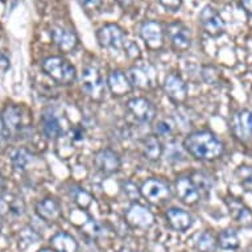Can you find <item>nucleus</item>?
Returning <instances> with one entry per match:
<instances>
[{"mask_svg": "<svg viewBox=\"0 0 252 252\" xmlns=\"http://www.w3.org/2000/svg\"><path fill=\"white\" fill-rule=\"evenodd\" d=\"M107 86L112 94L116 96L127 95L132 90V85L129 82L128 77L119 70L111 71L108 74Z\"/></svg>", "mask_w": 252, "mask_h": 252, "instance_id": "obj_20", "label": "nucleus"}, {"mask_svg": "<svg viewBox=\"0 0 252 252\" xmlns=\"http://www.w3.org/2000/svg\"><path fill=\"white\" fill-rule=\"evenodd\" d=\"M128 111L140 123H151L156 118V107L151 100L145 98H132L127 103Z\"/></svg>", "mask_w": 252, "mask_h": 252, "instance_id": "obj_9", "label": "nucleus"}, {"mask_svg": "<svg viewBox=\"0 0 252 252\" xmlns=\"http://www.w3.org/2000/svg\"><path fill=\"white\" fill-rule=\"evenodd\" d=\"M193 182H194L197 188L199 189L201 193H209L211 190V178L205 173H194V176L191 177Z\"/></svg>", "mask_w": 252, "mask_h": 252, "instance_id": "obj_31", "label": "nucleus"}, {"mask_svg": "<svg viewBox=\"0 0 252 252\" xmlns=\"http://www.w3.org/2000/svg\"><path fill=\"white\" fill-rule=\"evenodd\" d=\"M82 89L91 99L102 100L106 94V83H104L99 70L93 66H87L82 71L81 77Z\"/></svg>", "mask_w": 252, "mask_h": 252, "instance_id": "obj_4", "label": "nucleus"}, {"mask_svg": "<svg viewBox=\"0 0 252 252\" xmlns=\"http://www.w3.org/2000/svg\"><path fill=\"white\" fill-rule=\"evenodd\" d=\"M180 145L177 144H170L169 149H168V155H166V160H169L172 162H178L184 161L185 160V156H184V152H182L181 148H178Z\"/></svg>", "mask_w": 252, "mask_h": 252, "instance_id": "obj_32", "label": "nucleus"}, {"mask_svg": "<svg viewBox=\"0 0 252 252\" xmlns=\"http://www.w3.org/2000/svg\"><path fill=\"white\" fill-rule=\"evenodd\" d=\"M232 132L240 141H247L252 137V112L248 110L236 112L232 118Z\"/></svg>", "mask_w": 252, "mask_h": 252, "instance_id": "obj_14", "label": "nucleus"}, {"mask_svg": "<svg viewBox=\"0 0 252 252\" xmlns=\"http://www.w3.org/2000/svg\"><path fill=\"white\" fill-rule=\"evenodd\" d=\"M94 165L96 170L100 172L102 174L106 176H111V174L118 173L122 166L119 155L114 152L112 149H100L95 153L94 156Z\"/></svg>", "mask_w": 252, "mask_h": 252, "instance_id": "obj_7", "label": "nucleus"}, {"mask_svg": "<svg viewBox=\"0 0 252 252\" xmlns=\"http://www.w3.org/2000/svg\"><path fill=\"white\" fill-rule=\"evenodd\" d=\"M141 195L151 203H162L172 198L169 184L161 178H149L141 185Z\"/></svg>", "mask_w": 252, "mask_h": 252, "instance_id": "obj_3", "label": "nucleus"}, {"mask_svg": "<svg viewBox=\"0 0 252 252\" xmlns=\"http://www.w3.org/2000/svg\"><path fill=\"white\" fill-rule=\"evenodd\" d=\"M242 7L252 17V0H242Z\"/></svg>", "mask_w": 252, "mask_h": 252, "instance_id": "obj_38", "label": "nucleus"}, {"mask_svg": "<svg viewBox=\"0 0 252 252\" xmlns=\"http://www.w3.org/2000/svg\"><path fill=\"white\" fill-rule=\"evenodd\" d=\"M141 149H143V155H144L145 158H148L151 161L158 160L162 156V152H164L161 141L158 140L156 136H153V135L147 136L143 140Z\"/></svg>", "mask_w": 252, "mask_h": 252, "instance_id": "obj_23", "label": "nucleus"}, {"mask_svg": "<svg viewBox=\"0 0 252 252\" xmlns=\"http://www.w3.org/2000/svg\"><path fill=\"white\" fill-rule=\"evenodd\" d=\"M0 230H1V218H0Z\"/></svg>", "mask_w": 252, "mask_h": 252, "instance_id": "obj_44", "label": "nucleus"}, {"mask_svg": "<svg viewBox=\"0 0 252 252\" xmlns=\"http://www.w3.org/2000/svg\"><path fill=\"white\" fill-rule=\"evenodd\" d=\"M126 222L135 228H149L155 223V217L147 207L135 203L126 211Z\"/></svg>", "mask_w": 252, "mask_h": 252, "instance_id": "obj_10", "label": "nucleus"}, {"mask_svg": "<svg viewBox=\"0 0 252 252\" xmlns=\"http://www.w3.org/2000/svg\"><path fill=\"white\" fill-rule=\"evenodd\" d=\"M42 70L45 71L46 75L61 85H70L75 81L77 73L75 67L70 62L62 57H49L42 62Z\"/></svg>", "mask_w": 252, "mask_h": 252, "instance_id": "obj_2", "label": "nucleus"}, {"mask_svg": "<svg viewBox=\"0 0 252 252\" xmlns=\"http://www.w3.org/2000/svg\"><path fill=\"white\" fill-rule=\"evenodd\" d=\"M25 214V202L20 195L12 193L0 194V218L19 219Z\"/></svg>", "mask_w": 252, "mask_h": 252, "instance_id": "obj_6", "label": "nucleus"}, {"mask_svg": "<svg viewBox=\"0 0 252 252\" xmlns=\"http://www.w3.org/2000/svg\"><path fill=\"white\" fill-rule=\"evenodd\" d=\"M38 252H56L54 250H52V248H42V250H40Z\"/></svg>", "mask_w": 252, "mask_h": 252, "instance_id": "obj_42", "label": "nucleus"}, {"mask_svg": "<svg viewBox=\"0 0 252 252\" xmlns=\"http://www.w3.org/2000/svg\"><path fill=\"white\" fill-rule=\"evenodd\" d=\"M50 247L56 252H78L77 240L67 232H57L49 240Z\"/></svg>", "mask_w": 252, "mask_h": 252, "instance_id": "obj_22", "label": "nucleus"}, {"mask_svg": "<svg viewBox=\"0 0 252 252\" xmlns=\"http://www.w3.org/2000/svg\"><path fill=\"white\" fill-rule=\"evenodd\" d=\"M98 42L102 48L106 49H120L123 48L126 41H124L123 31L115 24L104 25L96 33Z\"/></svg>", "mask_w": 252, "mask_h": 252, "instance_id": "obj_8", "label": "nucleus"}, {"mask_svg": "<svg viewBox=\"0 0 252 252\" xmlns=\"http://www.w3.org/2000/svg\"><path fill=\"white\" fill-rule=\"evenodd\" d=\"M164 91L174 103H182L188 98V86L185 81L176 73H172L165 78Z\"/></svg>", "mask_w": 252, "mask_h": 252, "instance_id": "obj_13", "label": "nucleus"}, {"mask_svg": "<svg viewBox=\"0 0 252 252\" xmlns=\"http://www.w3.org/2000/svg\"><path fill=\"white\" fill-rule=\"evenodd\" d=\"M158 1L161 3L162 7L170 11H178L182 4V0H158Z\"/></svg>", "mask_w": 252, "mask_h": 252, "instance_id": "obj_36", "label": "nucleus"}, {"mask_svg": "<svg viewBox=\"0 0 252 252\" xmlns=\"http://www.w3.org/2000/svg\"><path fill=\"white\" fill-rule=\"evenodd\" d=\"M228 211L234 219L243 227H252V211L242 201L236 198L226 199Z\"/></svg>", "mask_w": 252, "mask_h": 252, "instance_id": "obj_19", "label": "nucleus"}, {"mask_svg": "<svg viewBox=\"0 0 252 252\" xmlns=\"http://www.w3.org/2000/svg\"><path fill=\"white\" fill-rule=\"evenodd\" d=\"M141 38L151 49H160L164 44V31L156 21H147L140 28Z\"/></svg>", "mask_w": 252, "mask_h": 252, "instance_id": "obj_16", "label": "nucleus"}, {"mask_svg": "<svg viewBox=\"0 0 252 252\" xmlns=\"http://www.w3.org/2000/svg\"><path fill=\"white\" fill-rule=\"evenodd\" d=\"M119 252H135V251H132V250H129V248H122V250H120Z\"/></svg>", "mask_w": 252, "mask_h": 252, "instance_id": "obj_43", "label": "nucleus"}, {"mask_svg": "<svg viewBox=\"0 0 252 252\" xmlns=\"http://www.w3.org/2000/svg\"><path fill=\"white\" fill-rule=\"evenodd\" d=\"M36 213L45 222H57L62 215L61 205H60L57 199L45 198L37 202Z\"/></svg>", "mask_w": 252, "mask_h": 252, "instance_id": "obj_18", "label": "nucleus"}, {"mask_svg": "<svg viewBox=\"0 0 252 252\" xmlns=\"http://www.w3.org/2000/svg\"><path fill=\"white\" fill-rule=\"evenodd\" d=\"M195 247L199 252H215L217 250V242L210 231H203L197 236Z\"/></svg>", "mask_w": 252, "mask_h": 252, "instance_id": "obj_29", "label": "nucleus"}, {"mask_svg": "<svg viewBox=\"0 0 252 252\" xmlns=\"http://www.w3.org/2000/svg\"><path fill=\"white\" fill-rule=\"evenodd\" d=\"M176 191H177L178 198L181 199L184 203H188V205L197 203L201 198V195H202V193L199 191V189L193 182L191 177H186V176L177 178Z\"/></svg>", "mask_w": 252, "mask_h": 252, "instance_id": "obj_12", "label": "nucleus"}, {"mask_svg": "<svg viewBox=\"0 0 252 252\" xmlns=\"http://www.w3.org/2000/svg\"><path fill=\"white\" fill-rule=\"evenodd\" d=\"M199 21L202 28L207 34H210L213 37H217L219 34L223 33L224 23L222 17L213 7H205L202 12L199 15Z\"/></svg>", "mask_w": 252, "mask_h": 252, "instance_id": "obj_11", "label": "nucleus"}, {"mask_svg": "<svg viewBox=\"0 0 252 252\" xmlns=\"http://www.w3.org/2000/svg\"><path fill=\"white\" fill-rule=\"evenodd\" d=\"M11 161H12V165L15 169L23 172V170L28 168L31 162L33 161V156L25 148H17L11 153Z\"/></svg>", "mask_w": 252, "mask_h": 252, "instance_id": "obj_26", "label": "nucleus"}, {"mask_svg": "<svg viewBox=\"0 0 252 252\" xmlns=\"http://www.w3.org/2000/svg\"><path fill=\"white\" fill-rule=\"evenodd\" d=\"M168 36L170 38L172 46L177 52H185L190 48L191 40H190V32L186 28L185 25L181 23H173L170 24L166 29Z\"/></svg>", "mask_w": 252, "mask_h": 252, "instance_id": "obj_15", "label": "nucleus"}, {"mask_svg": "<svg viewBox=\"0 0 252 252\" xmlns=\"http://www.w3.org/2000/svg\"><path fill=\"white\" fill-rule=\"evenodd\" d=\"M52 38L62 53H70L78 45L77 36L71 31L62 28V27H54L52 29Z\"/></svg>", "mask_w": 252, "mask_h": 252, "instance_id": "obj_17", "label": "nucleus"}, {"mask_svg": "<svg viewBox=\"0 0 252 252\" xmlns=\"http://www.w3.org/2000/svg\"><path fill=\"white\" fill-rule=\"evenodd\" d=\"M124 49H126V53H127V56L129 58L140 57V50H139V46L135 42H127V44H124Z\"/></svg>", "mask_w": 252, "mask_h": 252, "instance_id": "obj_35", "label": "nucleus"}, {"mask_svg": "<svg viewBox=\"0 0 252 252\" xmlns=\"http://www.w3.org/2000/svg\"><path fill=\"white\" fill-rule=\"evenodd\" d=\"M103 0H79V3L82 7L87 9H95L98 8L100 4H102Z\"/></svg>", "mask_w": 252, "mask_h": 252, "instance_id": "obj_37", "label": "nucleus"}, {"mask_svg": "<svg viewBox=\"0 0 252 252\" xmlns=\"http://www.w3.org/2000/svg\"><path fill=\"white\" fill-rule=\"evenodd\" d=\"M166 220L173 230L181 232L186 231L193 224L191 215L188 211L182 210V209H176V207L166 211Z\"/></svg>", "mask_w": 252, "mask_h": 252, "instance_id": "obj_21", "label": "nucleus"}, {"mask_svg": "<svg viewBox=\"0 0 252 252\" xmlns=\"http://www.w3.org/2000/svg\"><path fill=\"white\" fill-rule=\"evenodd\" d=\"M172 128H173V126H172L170 122H168V120H162V122H160V123L157 124L156 132L158 133V135L166 136L168 133L172 132Z\"/></svg>", "mask_w": 252, "mask_h": 252, "instance_id": "obj_34", "label": "nucleus"}, {"mask_svg": "<svg viewBox=\"0 0 252 252\" xmlns=\"http://www.w3.org/2000/svg\"><path fill=\"white\" fill-rule=\"evenodd\" d=\"M218 246L222 250H236L239 247V238L234 230H223L218 236Z\"/></svg>", "mask_w": 252, "mask_h": 252, "instance_id": "obj_28", "label": "nucleus"}, {"mask_svg": "<svg viewBox=\"0 0 252 252\" xmlns=\"http://www.w3.org/2000/svg\"><path fill=\"white\" fill-rule=\"evenodd\" d=\"M127 77H128L132 87H137V89H141V90H147V89L151 87L149 75L141 67H132V69H129L128 73H127Z\"/></svg>", "mask_w": 252, "mask_h": 252, "instance_id": "obj_25", "label": "nucleus"}, {"mask_svg": "<svg viewBox=\"0 0 252 252\" xmlns=\"http://www.w3.org/2000/svg\"><path fill=\"white\" fill-rule=\"evenodd\" d=\"M123 190L129 199H137V197L141 194L140 189H137V186L132 182H126L123 185Z\"/></svg>", "mask_w": 252, "mask_h": 252, "instance_id": "obj_33", "label": "nucleus"}, {"mask_svg": "<svg viewBox=\"0 0 252 252\" xmlns=\"http://www.w3.org/2000/svg\"><path fill=\"white\" fill-rule=\"evenodd\" d=\"M41 126L42 132L48 139H57L58 136H61L62 128L60 120L53 112H45L41 118Z\"/></svg>", "mask_w": 252, "mask_h": 252, "instance_id": "obj_24", "label": "nucleus"}, {"mask_svg": "<svg viewBox=\"0 0 252 252\" xmlns=\"http://www.w3.org/2000/svg\"><path fill=\"white\" fill-rule=\"evenodd\" d=\"M1 120L4 124L7 135L17 136L24 132L27 126H24V116L21 108L16 104H7L1 112Z\"/></svg>", "mask_w": 252, "mask_h": 252, "instance_id": "obj_5", "label": "nucleus"}, {"mask_svg": "<svg viewBox=\"0 0 252 252\" xmlns=\"http://www.w3.org/2000/svg\"><path fill=\"white\" fill-rule=\"evenodd\" d=\"M184 148L193 157L205 161L217 160L223 155V144L207 131L190 133L184 140Z\"/></svg>", "mask_w": 252, "mask_h": 252, "instance_id": "obj_1", "label": "nucleus"}, {"mask_svg": "<svg viewBox=\"0 0 252 252\" xmlns=\"http://www.w3.org/2000/svg\"><path fill=\"white\" fill-rule=\"evenodd\" d=\"M235 176L238 181L244 189L248 191H252V166L242 165L239 166L235 172Z\"/></svg>", "mask_w": 252, "mask_h": 252, "instance_id": "obj_30", "label": "nucleus"}, {"mask_svg": "<svg viewBox=\"0 0 252 252\" xmlns=\"http://www.w3.org/2000/svg\"><path fill=\"white\" fill-rule=\"evenodd\" d=\"M3 189H4V178L1 176V173H0V194H1Z\"/></svg>", "mask_w": 252, "mask_h": 252, "instance_id": "obj_41", "label": "nucleus"}, {"mask_svg": "<svg viewBox=\"0 0 252 252\" xmlns=\"http://www.w3.org/2000/svg\"><path fill=\"white\" fill-rule=\"evenodd\" d=\"M5 136H7V132H5L4 124H3V120H1V116H0V145L3 144Z\"/></svg>", "mask_w": 252, "mask_h": 252, "instance_id": "obj_39", "label": "nucleus"}, {"mask_svg": "<svg viewBox=\"0 0 252 252\" xmlns=\"http://www.w3.org/2000/svg\"><path fill=\"white\" fill-rule=\"evenodd\" d=\"M118 1H119L122 5H129V4H132L135 0H118Z\"/></svg>", "mask_w": 252, "mask_h": 252, "instance_id": "obj_40", "label": "nucleus"}, {"mask_svg": "<svg viewBox=\"0 0 252 252\" xmlns=\"http://www.w3.org/2000/svg\"><path fill=\"white\" fill-rule=\"evenodd\" d=\"M40 239H41V235H40L34 228H32L31 226H25V227L21 228V231L19 232V247H20L21 250H25V248H28L31 244L37 243Z\"/></svg>", "mask_w": 252, "mask_h": 252, "instance_id": "obj_27", "label": "nucleus"}]
</instances>
